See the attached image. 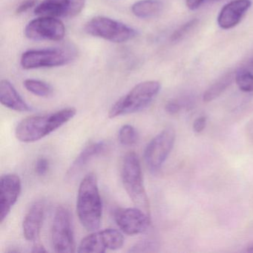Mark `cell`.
<instances>
[{"mask_svg":"<svg viewBox=\"0 0 253 253\" xmlns=\"http://www.w3.org/2000/svg\"><path fill=\"white\" fill-rule=\"evenodd\" d=\"M76 114V109L71 107L47 115L25 118L16 127V137L23 143L38 141L63 126Z\"/></svg>","mask_w":253,"mask_h":253,"instance_id":"6da1fadb","label":"cell"},{"mask_svg":"<svg viewBox=\"0 0 253 253\" xmlns=\"http://www.w3.org/2000/svg\"><path fill=\"white\" fill-rule=\"evenodd\" d=\"M77 211L80 221L87 230L94 232L100 228L103 204L94 173L87 174L80 184Z\"/></svg>","mask_w":253,"mask_h":253,"instance_id":"7a4b0ae2","label":"cell"},{"mask_svg":"<svg viewBox=\"0 0 253 253\" xmlns=\"http://www.w3.org/2000/svg\"><path fill=\"white\" fill-rule=\"evenodd\" d=\"M161 88V84L158 81H145L137 84L112 106L109 110V118H115L143 110L152 103Z\"/></svg>","mask_w":253,"mask_h":253,"instance_id":"3957f363","label":"cell"},{"mask_svg":"<svg viewBox=\"0 0 253 253\" xmlns=\"http://www.w3.org/2000/svg\"><path fill=\"white\" fill-rule=\"evenodd\" d=\"M123 184L136 207L150 214L149 198L143 184L141 165L138 156L134 152L126 154L121 171Z\"/></svg>","mask_w":253,"mask_h":253,"instance_id":"277c9868","label":"cell"},{"mask_svg":"<svg viewBox=\"0 0 253 253\" xmlns=\"http://www.w3.org/2000/svg\"><path fill=\"white\" fill-rule=\"evenodd\" d=\"M76 51L72 48L30 50L23 53L20 63L22 67L26 70L58 67L73 61L76 57Z\"/></svg>","mask_w":253,"mask_h":253,"instance_id":"5b68a950","label":"cell"},{"mask_svg":"<svg viewBox=\"0 0 253 253\" xmlns=\"http://www.w3.org/2000/svg\"><path fill=\"white\" fill-rule=\"evenodd\" d=\"M84 29L88 35L115 43L127 42L137 35L132 28L106 17H94L85 24Z\"/></svg>","mask_w":253,"mask_h":253,"instance_id":"8992f818","label":"cell"},{"mask_svg":"<svg viewBox=\"0 0 253 253\" xmlns=\"http://www.w3.org/2000/svg\"><path fill=\"white\" fill-rule=\"evenodd\" d=\"M51 242L56 253H71L75 250L72 217L69 210L59 207L56 210L51 229Z\"/></svg>","mask_w":253,"mask_h":253,"instance_id":"52a82bcc","label":"cell"},{"mask_svg":"<svg viewBox=\"0 0 253 253\" xmlns=\"http://www.w3.org/2000/svg\"><path fill=\"white\" fill-rule=\"evenodd\" d=\"M174 128L168 127L155 136L146 146L144 158L149 169L158 171L171 152L175 142Z\"/></svg>","mask_w":253,"mask_h":253,"instance_id":"ba28073f","label":"cell"},{"mask_svg":"<svg viewBox=\"0 0 253 253\" xmlns=\"http://www.w3.org/2000/svg\"><path fill=\"white\" fill-rule=\"evenodd\" d=\"M124 244V235L121 232L114 229H103L85 237L81 241L78 252L104 253L107 250H119Z\"/></svg>","mask_w":253,"mask_h":253,"instance_id":"9c48e42d","label":"cell"},{"mask_svg":"<svg viewBox=\"0 0 253 253\" xmlns=\"http://www.w3.org/2000/svg\"><path fill=\"white\" fill-rule=\"evenodd\" d=\"M25 35L34 41H60L64 38L66 28L54 17H41L32 20L25 28Z\"/></svg>","mask_w":253,"mask_h":253,"instance_id":"30bf717a","label":"cell"},{"mask_svg":"<svg viewBox=\"0 0 253 253\" xmlns=\"http://www.w3.org/2000/svg\"><path fill=\"white\" fill-rule=\"evenodd\" d=\"M115 220L124 233L138 235L147 230L150 226V214L136 208L118 209L115 212Z\"/></svg>","mask_w":253,"mask_h":253,"instance_id":"8fae6325","label":"cell"},{"mask_svg":"<svg viewBox=\"0 0 253 253\" xmlns=\"http://www.w3.org/2000/svg\"><path fill=\"white\" fill-rule=\"evenodd\" d=\"M0 183V223H2L18 200L22 183L20 177L14 174L2 175Z\"/></svg>","mask_w":253,"mask_h":253,"instance_id":"7c38bea8","label":"cell"},{"mask_svg":"<svg viewBox=\"0 0 253 253\" xmlns=\"http://www.w3.org/2000/svg\"><path fill=\"white\" fill-rule=\"evenodd\" d=\"M252 5L250 0H235L224 5L218 17L217 23L223 29H230L241 22L244 14Z\"/></svg>","mask_w":253,"mask_h":253,"instance_id":"4fadbf2b","label":"cell"},{"mask_svg":"<svg viewBox=\"0 0 253 253\" xmlns=\"http://www.w3.org/2000/svg\"><path fill=\"white\" fill-rule=\"evenodd\" d=\"M45 214V204L37 201L26 212L23 222V235L28 241H36L41 234Z\"/></svg>","mask_w":253,"mask_h":253,"instance_id":"5bb4252c","label":"cell"},{"mask_svg":"<svg viewBox=\"0 0 253 253\" xmlns=\"http://www.w3.org/2000/svg\"><path fill=\"white\" fill-rule=\"evenodd\" d=\"M0 102L5 107L16 112H29L30 106L20 95L14 85L7 81L2 80L0 83Z\"/></svg>","mask_w":253,"mask_h":253,"instance_id":"9a60e30c","label":"cell"},{"mask_svg":"<svg viewBox=\"0 0 253 253\" xmlns=\"http://www.w3.org/2000/svg\"><path fill=\"white\" fill-rule=\"evenodd\" d=\"M72 0H44L35 9V14L41 17H70Z\"/></svg>","mask_w":253,"mask_h":253,"instance_id":"2e32d148","label":"cell"},{"mask_svg":"<svg viewBox=\"0 0 253 253\" xmlns=\"http://www.w3.org/2000/svg\"><path fill=\"white\" fill-rule=\"evenodd\" d=\"M106 144L104 141H99L91 143L85 146L78 158L74 161L69 169L68 170L67 177H72L79 172L85 165L94 157L98 156L104 152Z\"/></svg>","mask_w":253,"mask_h":253,"instance_id":"e0dca14e","label":"cell"},{"mask_svg":"<svg viewBox=\"0 0 253 253\" xmlns=\"http://www.w3.org/2000/svg\"><path fill=\"white\" fill-rule=\"evenodd\" d=\"M164 8L159 0H140L131 6L134 16L140 19H149L156 17Z\"/></svg>","mask_w":253,"mask_h":253,"instance_id":"ac0fdd59","label":"cell"},{"mask_svg":"<svg viewBox=\"0 0 253 253\" xmlns=\"http://www.w3.org/2000/svg\"><path fill=\"white\" fill-rule=\"evenodd\" d=\"M234 80H235V74L232 72H229L220 78L204 92L203 96L204 101L209 103L215 100L220 94L224 92L225 90L232 84Z\"/></svg>","mask_w":253,"mask_h":253,"instance_id":"d6986e66","label":"cell"},{"mask_svg":"<svg viewBox=\"0 0 253 253\" xmlns=\"http://www.w3.org/2000/svg\"><path fill=\"white\" fill-rule=\"evenodd\" d=\"M25 88L38 97H48L52 93V88L49 84L38 81V80L28 79L23 83Z\"/></svg>","mask_w":253,"mask_h":253,"instance_id":"ffe728a7","label":"cell"},{"mask_svg":"<svg viewBox=\"0 0 253 253\" xmlns=\"http://www.w3.org/2000/svg\"><path fill=\"white\" fill-rule=\"evenodd\" d=\"M235 81L240 90L244 92L253 91V74L246 69H240L235 74Z\"/></svg>","mask_w":253,"mask_h":253,"instance_id":"44dd1931","label":"cell"},{"mask_svg":"<svg viewBox=\"0 0 253 253\" xmlns=\"http://www.w3.org/2000/svg\"><path fill=\"white\" fill-rule=\"evenodd\" d=\"M137 132L135 128L129 124L123 126L119 131L120 142L124 146H132L137 141Z\"/></svg>","mask_w":253,"mask_h":253,"instance_id":"7402d4cb","label":"cell"},{"mask_svg":"<svg viewBox=\"0 0 253 253\" xmlns=\"http://www.w3.org/2000/svg\"><path fill=\"white\" fill-rule=\"evenodd\" d=\"M198 20L197 19H194V20H190L188 23H185L183 26H180L177 30L173 33L171 35V41L172 42H177L180 41V40L183 39L186 34L189 33L195 26L198 24Z\"/></svg>","mask_w":253,"mask_h":253,"instance_id":"603a6c76","label":"cell"},{"mask_svg":"<svg viewBox=\"0 0 253 253\" xmlns=\"http://www.w3.org/2000/svg\"><path fill=\"white\" fill-rule=\"evenodd\" d=\"M49 169V163L45 158H41L37 161L35 164V171L40 176H43L46 174Z\"/></svg>","mask_w":253,"mask_h":253,"instance_id":"cb8c5ba5","label":"cell"},{"mask_svg":"<svg viewBox=\"0 0 253 253\" xmlns=\"http://www.w3.org/2000/svg\"><path fill=\"white\" fill-rule=\"evenodd\" d=\"M85 0H72L71 2L70 17L78 15L85 6Z\"/></svg>","mask_w":253,"mask_h":253,"instance_id":"d4e9b609","label":"cell"},{"mask_svg":"<svg viewBox=\"0 0 253 253\" xmlns=\"http://www.w3.org/2000/svg\"><path fill=\"white\" fill-rule=\"evenodd\" d=\"M36 4L37 0H25L17 7L16 13L17 14H23V13L26 12L28 10L31 9V8L35 6Z\"/></svg>","mask_w":253,"mask_h":253,"instance_id":"484cf974","label":"cell"},{"mask_svg":"<svg viewBox=\"0 0 253 253\" xmlns=\"http://www.w3.org/2000/svg\"><path fill=\"white\" fill-rule=\"evenodd\" d=\"M152 247V244L151 241H140V242L133 246L131 249H130L129 252L131 253H140V252L149 251V249Z\"/></svg>","mask_w":253,"mask_h":253,"instance_id":"4316f807","label":"cell"},{"mask_svg":"<svg viewBox=\"0 0 253 253\" xmlns=\"http://www.w3.org/2000/svg\"><path fill=\"white\" fill-rule=\"evenodd\" d=\"M207 126V118L201 117L198 118L193 123V130L196 133H201L205 129Z\"/></svg>","mask_w":253,"mask_h":253,"instance_id":"83f0119b","label":"cell"},{"mask_svg":"<svg viewBox=\"0 0 253 253\" xmlns=\"http://www.w3.org/2000/svg\"><path fill=\"white\" fill-rule=\"evenodd\" d=\"M165 110L169 115H176L180 112V106L178 103H175V102L170 101L166 105Z\"/></svg>","mask_w":253,"mask_h":253,"instance_id":"f1b7e54d","label":"cell"},{"mask_svg":"<svg viewBox=\"0 0 253 253\" xmlns=\"http://www.w3.org/2000/svg\"><path fill=\"white\" fill-rule=\"evenodd\" d=\"M204 0H186V6L189 9L195 10L201 6Z\"/></svg>","mask_w":253,"mask_h":253,"instance_id":"f546056e","label":"cell"},{"mask_svg":"<svg viewBox=\"0 0 253 253\" xmlns=\"http://www.w3.org/2000/svg\"><path fill=\"white\" fill-rule=\"evenodd\" d=\"M32 253H46L47 250L41 244H36L34 246Z\"/></svg>","mask_w":253,"mask_h":253,"instance_id":"4dcf8cb0","label":"cell"},{"mask_svg":"<svg viewBox=\"0 0 253 253\" xmlns=\"http://www.w3.org/2000/svg\"><path fill=\"white\" fill-rule=\"evenodd\" d=\"M247 252H248V253H253V244H252L250 247H248Z\"/></svg>","mask_w":253,"mask_h":253,"instance_id":"1f68e13d","label":"cell"},{"mask_svg":"<svg viewBox=\"0 0 253 253\" xmlns=\"http://www.w3.org/2000/svg\"><path fill=\"white\" fill-rule=\"evenodd\" d=\"M250 66H251L252 69H253V59L250 61Z\"/></svg>","mask_w":253,"mask_h":253,"instance_id":"d6a6232c","label":"cell"}]
</instances>
